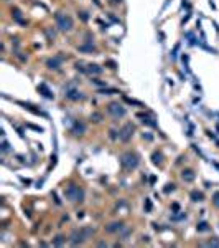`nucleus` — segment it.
Returning a JSON list of instances; mask_svg holds the SVG:
<instances>
[{
    "mask_svg": "<svg viewBox=\"0 0 219 248\" xmlns=\"http://www.w3.org/2000/svg\"><path fill=\"white\" fill-rule=\"evenodd\" d=\"M94 230L92 228H86V230H81V232H73L71 235V245H78V243H82V241L87 238V235H91Z\"/></svg>",
    "mask_w": 219,
    "mask_h": 248,
    "instance_id": "obj_1",
    "label": "nucleus"
},
{
    "mask_svg": "<svg viewBox=\"0 0 219 248\" xmlns=\"http://www.w3.org/2000/svg\"><path fill=\"white\" fill-rule=\"evenodd\" d=\"M56 23H58L60 30H63V32L71 30V27H73V20H71L69 17H66V15H61V14L56 15Z\"/></svg>",
    "mask_w": 219,
    "mask_h": 248,
    "instance_id": "obj_2",
    "label": "nucleus"
},
{
    "mask_svg": "<svg viewBox=\"0 0 219 248\" xmlns=\"http://www.w3.org/2000/svg\"><path fill=\"white\" fill-rule=\"evenodd\" d=\"M120 162H122V166H124V167L133 169V167H137L139 159H137V155H135V154H124V155H122V159H120Z\"/></svg>",
    "mask_w": 219,
    "mask_h": 248,
    "instance_id": "obj_3",
    "label": "nucleus"
},
{
    "mask_svg": "<svg viewBox=\"0 0 219 248\" xmlns=\"http://www.w3.org/2000/svg\"><path fill=\"white\" fill-rule=\"evenodd\" d=\"M109 111H111L114 116H124V114H125V109L120 106V104H115V103L109 106Z\"/></svg>",
    "mask_w": 219,
    "mask_h": 248,
    "instance_id": "obj_4",
    "label": "nucleus"
},
{
    "mask_svg": "<svg viewBox=\"0 0 219 248\" xmlns=\"http://www.w3.org/2000/svg\"><path fill=\"white\" fill-rule=\"evenodd\" d=\"M132 131H133V128L130 124H127L125 128L122 129V132H120V139H122V141H127V139L132 136Z\"/></svg>",
    "mask_w": 219,
    "mask_h": 248,
    "instance_id": "obj_5",
    "label": "nucleus"
},
{
    "mask_svg": "<svg viewBox=\"0 0 219 248\" xmlns=\"http://www.w3.org/2000/svg\"><path fill=\"white\" fill-rule=\"evenodd\" d=\"M120 228H122V223H111L106 230L107 232H115V230H120Z\"/></svg>",
    "mask_w": 219,
    "mask_h": 248,
    "instance_id": "obj_6",
    "label": "nucleus"
},
{
    "mask_svg": "<svg viewBox=\"0 0 219 248\" xmlns=\"http://www.w3.org/2000/svg\"><path fill=\"white\" fill-rule=\"evenodd\" d=\"M183 179H185V180H193V179H194V174H193L191 170H185V172H183Z\"/></svg>",
    "mask_w": 219,
    "mask_h": 248,
    "instance_id": "obj_7",
    "label": "nucleus"
},
{
    "mask_svg": "<svg viewBox=\"0 0 219 248\" xmlns=\"http://www.w3.org/2000/svg\"><path fill=\"white\" fill-rule=\"evenodd\" d=\"M58 65H60V60H56V58L48 61V66H50V68H58Z\"/></svg>",
    "mask_w": 219,
    "mask_h": 248,
    "instance_id": "obj_8",
    "label": "nucleus"
},
{
    "mask_svg": "<svg viewBox=\"0 0 219 248\" xmlns=\"http://www.w3.org/2000/svg\"><path fill=\"white\" fill-rule=\"evenodd\" d=\"M76 190H78V189H76V187H71V189H69V190H68V195H69V197L73 199V194H74V192H76ZM81 195H82V194H81V192H78V199H79ZM79 200H81V199H79Z\"/></svg>",
    "mask_w": 219,
    "mask_h": 248,
    "instance_id": "obj_9",
    "label": "nucleus"
},
{
    "mask_svg": "<svg viewBox=\"0 0 219 248\" xmlns=\"http://www.w3.org/2000/svg\"><path fill=\"white\" fill-rule=\"evenodd\" d=\"M191 197H193V200H203V194L201 192H193Z\"/></svg>",
    "mask_w": 219,
    "mask_h": 248,
    "instance_id": "obj_10",
    "label": "nucleus"
},
{
    "mask_svg": "<svg viewBox=\"0 0 219 248\" xmlns=\"http://www.w3.org/2000/svg\"><path fill=\"white\" fill-rule=\"evenodd\" d=\"M214 205H218V207H219V192L214 195Z\"/></svg>",
    "mask_w": 219,
    "mask_h": 248,
    "instance_id": "obj_11",
    "label": "nucleus"
},
{
    "mask_svg": "<svg viewBox=\"0 0 219 248\" xmlns=\"http://www.w3.org/2000/svg\"><path fill=\"white\" fill-rule=\"evenodd\" d=\"M54 243H56V245H60V243H63V237H58V240L54 241Z\"/></svg>",
    "mask_w": 219,
    "mask_h": 248,
    "instance_id": "obj_12",
    "label": "nucleus"
}]
</instances>
